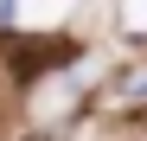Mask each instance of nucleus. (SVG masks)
<instances>
[{
  "instance_id": "f03ea898",
  "label": "nucleus",
  "mask_w": 147,
  "mask_h": 141,
  "mask_svg": "<svg viewBox=\"0 0 147 141\" xmlns=\"http://www.w3.org/2000/svg\"><path fill=\"white\" fill-rule=\"evenodd\" d=\"M19 141H58V135H45V128H38V135H19Z\"/></svg>"
},
{
  "instance_id": "f257e3e1",
  "label": "nucleus",
  "mask_w": 147,
  "mask_h": 141,
  "mask_svg": "<svg viewBox=\"0 0 147 141\" xmlns=\"http://www.w3.org/2000/svg\"><path fill=\"white\" fill-rule=\"evenodd\" d=\"M77 45L70 39H19L13 52H7V77H19V83H32V77H45L51 64H64Z\"/></svg>"
}]
</instances>
